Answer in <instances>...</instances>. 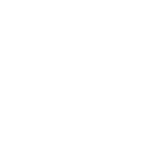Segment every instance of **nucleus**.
<instances>
[]
</instances>
